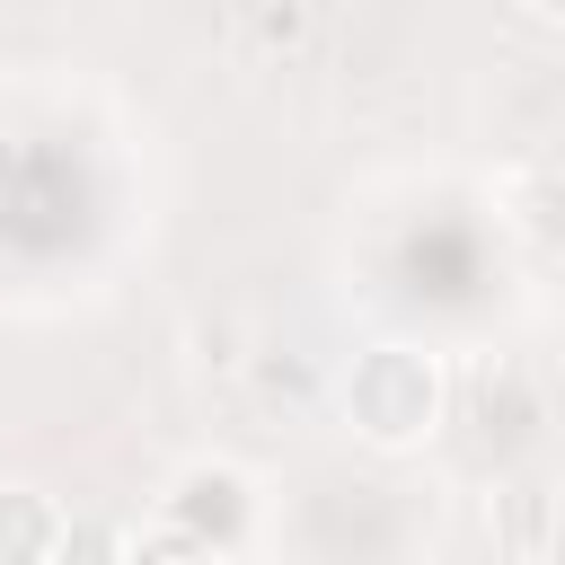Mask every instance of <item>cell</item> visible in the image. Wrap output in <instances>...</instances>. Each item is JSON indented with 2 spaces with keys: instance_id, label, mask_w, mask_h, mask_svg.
I'll use <instances>...</instances> for the list:
<instances>
[{
  "instance_id": "52a82bcc",
  "label": "cell",
  "mask_w": 565,
  "mask_h": 565,
  "mask_svg": "<svg viewBox=\"0 0 565 565\" xmlns=\"http://www.w3.org/2000/svg\"><path fill=\"white\" fill-rule=\"evenodd\" d=\"M521 565H547V556H521Z\"/></svg>"
},
{
  "instance_id": "3957f363",
  "label": "cell",
  "mask_w": 565,
  "mask_h": 565,
  "mask_svg": "<svg viewBox=\"0 0 565 565\" xmlns=\"http://www.w3.org/2000/svg\"><path fill=\"white\" fill-rule=\"evenodd\" d=\"M62 539H71V521L44 486H0V565H53Z\"/></svg>"
},
{
  "instance_id": "277c9868",
  "label": "cell",
  "mask_w": 565,
  "mask_h": 565,
  "mask_svg": "<svg viewBox=\"0 0 565 565\" xmlns=\"http://www.w3.org/2000/svg\"><path fill=\"white\" fill-rule=\"evenodd\" d=\"M115 565H221V556H212V547H194L185 530L150 521V530H132V539L115 547Z\"/></svg>"
},
{
  "instance_id": "ba28073f",
  "label": "cell",
  "mask_w": 565,
  "mask_h": 565,
  "mask_svg": "<svg viewBox=\"0 0 565 565\" xmlns=\"http://www.w3.org/2000/svg\"><path fill=\"white\" fill-rule=\"evenodd\" d=\"M0 168H9V141H0Z\"/></svg>"
},
{
  "instance_id": "8992f818",
  "label": "cell",
  "mask_w": 565,
  "mask_h": 565,
  "mask_svg": "<svg viewBox=\"0 0 565 565\" xmlns=\"http://www.w3.org/2000/svg\"><path fill=\"white\" fill-rule=\"evenodd\" d=\"M247 35H265V44H300V35H309V9H256Z\"/></svg>"
},
{
  "instance_id": "6da1fadb",
  "label": "cell",
  "mask_w": 565,
  "mask_h": 565,
  "mask_svg": "<svg viewBox=\"0 0 565 565\" xmlns=\"http://www.w3.org/2000/svg\"><path fill=\"white\" fill-rule=\"evenodd\" d=\"M344 424L371 450H415L441 424V362L415 353V344H371L344 371Z\"/></svg>"
},
{
  "instance_id": "5b68a950",
  "label": "cell",
  "mask_w": 565,
  "mask_h": 565,
  "mask_svg": "<svg viewBox=\"0 0 565 565\" xmlns=\"http://www.w3.org/2000/svg\"><path fill=\"white\" fill-rule=\"evenodd\" d=\"M503 530L521 539V556H547V486H512V503H503Z\"/></svg>"
},
{
  "instance_id": "7a4b0ae2",
  "label": "cell",
  "mask_w": 565,
  "mask_h": 565,
  "mask_svg": "<svg viewBox=\"0 0 565 565\" xmlns=\"http://www.w3.org/2000/svg\"><path fill=\"white\" fill-rule=\"evenodd\" d=\"M159 521L185 530L194 547L230 556V547L256 530V477L230 468V459H185V468L168 477V494H159Z\"/></svg>"
}]
</instances>
